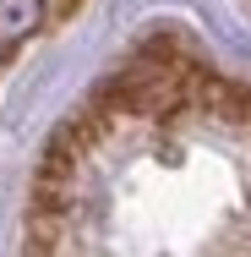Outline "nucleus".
I'll use <instances>...</instances> for the list:
<instances>
[{
	"instance_id": "obj_1",
	"label": "nucleus",
	"mask_w": 251,
	"mask_h": 257,
	"mask_svg": "<svg viewBox=\"0 0 251 257\" xmlns=\"http://www.w3.org/2000/svg\"><path fill=\"white\" fill-rule=\"evenodd\" d=\"M50 22V0H0V55H17Z\"/></svg>"
}]
</instances>
